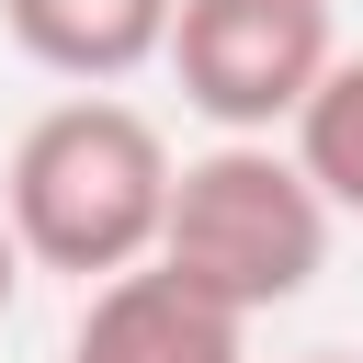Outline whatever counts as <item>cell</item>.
<instances>
[{"instance_id": "ba28073f", "label": "cell", "mask_w": 363, "mask_h": 363, "mask_svg": "<svg viewBox=\"0 0 363 363\" xmlns=\"http://www.w3.org/2000/svg\"><path fill=\"white\" fill-rule=\"evenodd\" d=\"M295 363H363V352H295Z\"/></svg>"}, {"instance_id": "277c9868", "label": "cell", "mask_w": 363, "mask_h": 363, "mask_svg": "<svg viewBox=\"0 0 363 363\" xmlns=\"http://www.w3.org/2000/svg\"><path fill=\"white\" fill-rule=\"evenodd\" d=\"M57 363H250V329L227 306L182 295L159 261H136V272L91 284V306H79V329H68Z\"/></svg>"}, {"instance_id": "5b68a950", "label": "cell", "mask_w": 363, "mask_h": 363, "mask_svg": "<svg viewBox=\"0 0 363 363\" xmlns=\"http://www.w3.org/2000/svg\"><path fill=\"white\" fill-rule=\"evenodd\" d=\"M0 23L45 79H79V91H113L170 45V0H0Z\"/></svg>"}, {"instance_id": "8992f818", "label": "cell", "mask_w": 363, "mask_h": 363, "mask_svg": "<svg viewBox=\"0 0 363 363\" xmlns=\"http://www.w3.org/2000/svg\"><path fill=\"white\" fill-rule=\"evenodd\" d=\"M284 136H295V170L318 182V204L363 216V57H329V79L306 91V113Z\"/></svg>"}, {"instance_id": "3957f363", "label": "cell", "mask_w": 363, "mask_h": 363, "mask_svg": "<svg viewBox=\"0 0 363 363\" xmlns=\"http://www.w3.org/2000/svg\"><path fill=\"white\" fill-rule=\"evenodd\" d=\"M170 79L216 136H272L329 79V0H170Z\"/></svg>"}, {"instance_id": "7a4b0ae2", "label": "cell", "mask_w": 363, "mask_h": 363, "mask_svg": "<svg viewBox=\"0 0 363 363\" xmlns=\"http://www.w3.org/2000/svg\"><path fill=\"white\" fill-rule=\"evenodd\" d=\"M329 204H318V182L295 170V147H272V136H216L204 159H182L170 170V216H159V272L182 284V295H204V306H227L238 329L250 318H272V306H295L306 284H318V261H329Z\"/></svg>"}, {"instance_id": "6da1fadb", "label": "cell", "mask_w": 363, "mask_h": 363, "mask_svg": "<svg viewBox=\"0 0 363 363\" xmlns=\"http://www.w3.org/2000/svg\"><path fill=\"white\" fill-rule=\"evenodd\" d=\"M170 136L113 102V91H68L45 102L23 136H11V170H0V227L34 272H79V284H113L159 250V216H170Z\"/></svg>"}, {"instance_id": "52a82bcc", "label": "cell", "mask_w": 363, "mask_h": 363, "mask_svg": "<svg viewBox=\"0 0 363 363\" xmlns=\"http://www.w3.org/2000/svg\"><path fill=\"white\" fill-rule=\"evenodd\" d=\"M11 295H23V250H11V227H0V318H11Z\"/></svg>"}]
</instances>
